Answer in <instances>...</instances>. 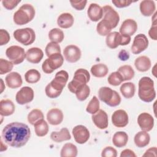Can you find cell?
<instances>
[{
  "label": "cell",
  "mask_w": 157,
  "mask_h": 157,
  "mask_svg": "<svg viewBox=\"0 0 157 157\" xmlns=\"http://www.w3.org/2000/svg\"><path fill=\"white\" fill-rule=\"evenodd\" d=\"M30 136L31 131L27 124L12 122L3 128L1 139L4 143L12 147L20 148L26 144Z\"/></svg>",
  "instance_id": "6da1fadb"
},
{
  "label": "cell",
  "mask_w": 157,
  "mask_h": 157,
  "mask_svg": "<svg viewBox=\"0 0 157 157\" xmlns=\"http://www.w3.org/2000/svg\"><path fill=\"white\" fill-rule=\"evenodd\" d=\"M68 78L69 74L67 71L61 70L56 72L55 78L45 86L46 95L52 99L58 98L62 93Z\"/></svg>",
  "instance_id": "7a4b0ae2"
},
{
  "label": "cell",
  "mask_w": 157,
  "mask_h": 157,
  "mask_svg": "<svg viewBox=\"0 0 157 157\" xmlns=\"http://www.w3.org/2000/svg\"><path fill=\"white\" fill-rule=\"evenodd\" d=\"M138 96L140 99L145 102H150L156 98L154 82L149 77H143L139 81Z\"/></svg>",
  "instance_id": "3957f363"
},
{
  "label": "cell",
  "mask_w": 157,
  "mask_h": 157,
  "mask_svg": "<svg viewBox=\"0 0 157 157\" xmlns=\"http://www.w3.org/2000/svg\"><path fill=\"white\" fill-rule=\"evenodd\" d=\"M35 13V9L31 4H25L14 13L13 20L17 25H26L33 20Z\"/></svg>",
  "instance_id": "277c9868"
},
{
  "label": "cell",
  "mask_w": 157,
  "mask_h": 157,
  "mask_svg": "<svg viewBox=\"0 0 157 157\" xmlns=\"http://www.w3.org/2000/svg\"><path fill=\"white\" fill-rule=\"evenodd\" d=\"M90 75L86 69H78L75 72L73 79L68 83L67 88L71 93L75 94L82 86L90 81Z\"/></svg>",
  "instance_id": "5b68a950"
},
{
  "label": "cell",
  "mask_w": 157,
  "mask_h": 157,
  "mask_svg": "<svg viewBox=\"0 0 157 157\" xmlns=\"http://www.w3.org/2000/svg\"><path fill=\"white\" fill-rule=\"evenodd\" d=\"M99 99L110 107H116L121 102L119 93L107 86L101 87L98 90Z\"/></svg>",
  "instance_id": "8992f818"
},
{
  "label": "cell",
  "mask_w": 157,
  "mask_h": 157,
  "mask_svg": "<svg viewBox=\"0 0 157 157\" xmlns=\"http://www.w3.org/2000/svg\"><path fill=\"white\" fill-rule=\"evenodd\" d=\"M131 42V36L121 34L118 32L110 33L105 39V43L108 47L112 49L117 48L119 45H126Z\"/></svg>",
  "instance_id": "52a82bcc"
},
{
  "label": "cell",
  "mask_w": 157,
  "mask_h": 157,
  "mask_svg": "<svg viewBox=\"0 0 157 157\" xmlns=\"http://www.w3.org/2000/svg\"><path fill=\"white\" fill-rule=\"evenodd\" d=\"M13 36L17 41L26 46L32 44L36 39L35 32L31 28L17 29L13 32Z\"/></svg>",
  "instance_id": "ba28073f"
},
{
  "label": "cell",
  "mask_w": 157,
  "mask_h": 157,
  "mask_svg": "<svg viewBox=\"0 0 157 157\" xmlns=\"http://www.w3.org/2000/svg\"><path fill=\"white\" fill-rule=\"evenodd\" d=\"M64 58L61 53H57L50 55L42 64V69L46 74H51L59 68L63 64Z\"/></svg>",
  "instance_id": "9c48e42d"
},
{
  "label": "cell",
  "mask_w": 157,
  "mask_h": 157,
  "mask_svg": "<svg viewBox=\"0 0 157 157\" xmlns=\"http://www.w3.org/2000/svg\"><path fill=\"white\" fill-rule=\"evenodd\" d=\"M6 55L9 60L15 65L23 62L26 58L25 49L18 45H12L9 47L6 51Z\"/></svg>",
  "instance_id": "30bf717a"
},
{
  "label": "cell",
  "mask_w": 157,
  "mask_h": 157,
  "mask_svg": "<svg viewBox=\"0 0 157 157\" xmlns=\"http://www.w3.org/2000/svg\"><path fill=\"white\" fill-rule=\"evenodd\" d=\"M148 40L144 34H139L135 36L131 45V52L137 55L145 50L148 46Z\"/></svg>",
  "instance_id": "8fae6325"
},
{
  "label": "cell",
  "mask_w": 157,
  "mask_h": 157,
  "mask_svg": "<svg viewBox=\"0 0 157 157\" xmlns=\"http://www.w3.org/2000/svg\"><path fill=\"white\" fill-rule=\"evenodd\" d=\"M102 8L103 19L109 23L112 28H115L120 21V16L118 12L110 6L106 5Z\"/></svg>",
  "instance_id": "7c38bea8"
},
{
  "label": "cell",
  "mask_w": 157,
  "mask_h": 157,
  "mask_svg": "<svg viewBox=\"0 0 157 157\" xmlns=\"http://www.w3.org/2000/svg\"><path fill=\"white\" fill-rule=\"evenodd\" d=\"M34 91L29 86L22 87L16 94L15 100L20 105H25L31 102L34 99Z\"/></svg>",
  "instance_id": "4fadbf2b"
},
{
  "label": "cell",
  "mask_w": 157,
  "mask_h": 157,
  "mask_svg": "<svg viewBox=\"0 0 157 157\" xmlns=\"http://www.w3.org/2000/svg\"><path fill=\"white\" fill-rule=\"evenodd\" d=\"M75 141L79 144L86 143L90 136V131L87 128L83 125H77L72 131Z\"/></svg>",
  "instance_id": "5bb4252c"
},
{
  "label": "cell",
  "mask_w": 157,
  "mask_h": 157,
  "mask_svg": "<svg viewBox=\"0 0 157 157\" xmlns=\"http://www.w3.org/2000/svg\"><path fill=\"white\" fill-rule=\"evenodd\" d=\"M63 55L66 60L69 63H75L78 61L82 55L80 49L75 45H69L63 50Z\"/></svg>",
  "instance_id": "9a60e30c"
},
{
  "label": "cell",
  "mask_w": 157,
  "mask_h": 157,
  "mask_svg": "<svg viewBox=\"0 0 157 157\" xmlns=\"http://www.w3.org/2000/svg\"><path fill=\"white\" fill-rule=\"evenodd\" d=\"M111 120L112 124L117 128L125 127L129 121L127 112L122 109L115 110L112 115Z\"/></svg>",
  "instance_id": "2e32d148"
},
{
  "label": "cell",
  "mask_w": 157,
  "mask_h": 157,
  "mask_svg": "<svg viewBox=\"0 0 157 157\" xmlns=\"http://www.w3.org/2000/svg\"><path fill=\"white\" fill-rule=\"evenodd\" d=\"M137 123L142 131L148 132L154 126V118L150 113L143 112L138 116Z\"/></svg>",
  "instance_id": "e0dca14e"
},
{
  "label": "cell",
  "mask_w": 157,
  "mask_h": 157,
  "mask_svg": "<svg viewBox=\"0 0 157 157\" xmlns=\"http://www.w3.org/2000/svg\"><path fill=\"white\" fill-rule=\"evenodd\" d=\"M91 119L94 125L100 129H105L108 127V115L107 113L102 109H99L96 113L93 114L91 117Z\"/></svg>",
  "instance_id": "ac0fdd59"
},
{
  "label": "cell",
  "mask_w": 157,
  "mask_h": 157,
  "mask_svg": "<svg viewBox=\"0 0 157 157\" xmlns=\"http://www.w3.org/2000/svg\"><path fill=\"white\" fill-rule=\"evenodd\" d=\"M137 29V24L133 19L128 18L125 20L120 28V33L121 34L131 36L136 32Z\"/></svg>",
  "instance_id": "d6986e66"
},
{
  "label": "cell",
  "mask_w": 157,
  "mask_h": 157,
  "mask_svg": "<svg viewBox=\"0 0 157 157\" xmlns=\"http://www.w3.org/2000/svg\"><path fill=\"white\" fill-rule=\"evenodd\" d=\"M63 112L58 108L52 109L47 113V120L52 125L56 126L59 124L63 121Z\"/></svg>",
  "instance_id": "ffe728a7"
},
{
  "label": "cell",
  "mask_w": 157,
  "mask_h": 157,
  "mask_svg": "<svg viewBox=\"0 0 157 157\" xmlns=\"http://www.w3.org/2000/svg\"><path fill=\"white\" fill-rule=\"evenodd\" d=\"M44 57V52L40 48L32 47L28 49L26 53V59L28 61L33 64L39 63Z\"/></svg>",
  "instance_id": "44dd1931"
},
{
  "label": "cell",
  "mask_w": 157,
  "mask_h": 157,
  "mask_svg": "<svg viewBox=\"0 0 157 157\" xmlns=\"http://www.w3.org/2000/svg\"><path fill=\"white\" fill-rule=\"evenodd\" d=\"M5 80L7 86L12 89L19 88L23 83L21 76L17 72H12L8 74L5 78Z\"/></svg>",
  "instance_id": "7402d4cb"
},
{
  "label": "cell",
  "mask_w": 157,
  "mask_h": 157,
  "mask_svg": "<svg viewBox=\"0 0 157 157\" xmlns=\"http://www.w3.org/2000/svg\"><path fill=\"white\" fill-rule=\"evenodd\" d=\"M87 14L92 21H98L103 17L102 8L96 3H91L87 10Z\"/></svg>",
  "instance_id": "603a6c76"
},
{
  "label": "cell",
  "mask_w": 157,
  "mask_h": 157,
  "mask_svg": "<svg viewBox=\"0 0 157 157\" xmlns=\"http://www.w3.org/2000/svg\"><path fill=\"white\" fill-rule=\"evenodd\" d=\"M15 109L13 102L10 99H2L0 101V114L2 117L12 115Z\"/></svg>",
  "instance_id": "cb8c5ba5"
},
{
  "label": "cell",
  "mask_w": 157,
  "mask_h": 157,
  "mask_svg": "<svg viewBox=\"0 0 157 157\" xmlns=\"http://www.w3.org/2000/svg\"><path fill=\"white\" fill-rule=\"evenodd\" d=\"M74 22V18L70 13L65 12L60 14L57 19V24L59 27L64 29L71 28Z\"/></svg>",
  "instance_id": "d4e9b609"
},
{
  "label": "cell",
  "mask_w": 157,
  "mask_h": 157,
  "mask_svg": "<svg viewBox=\"0 0 157 157\" xmlns=\"http://www.w3.org/2000/svg\"><path fill=\"white\" fill-rule=\"evenodd\" d=\"M139 9L141 13L144 16L150 17L155 12L156 5L153 1L144 0L140 2Z\"/></svg>",
  "instance_id": "484cf974"
},
{
  "label": "cell",
  "mask_w": 157,
  "mask_h": 157,
  "mask_svg": "<svg viewBox=\"0 0 157 157\" xmlns=\"http://www.w3.org/2000/svg\"><path fill=\"white\" fill-rule=\"evenodd\" d=\"M50 138L55 142H61L70 140L71 136L68 129L63 128L59 131H53L50 134Z\"/></svg>",
  "instance_id": "4316f807"
},
{
  "label": "cell",
  "mask_w": 157,
  "mask_h": 157,
  "mask_svg": "<svg viewBox=\"0 0 157 157\" xmlns=\"http://www.w3.org/2000/svg\"><path fill=\"white\" fill-rule=\"evenodd\" d=\"M150 140V136L149 134L144 131L138 132L134 136V141L136 145L139 148H143L147 146Z\"/></svg>",
  "instance_id": "83f0119b"
},
{
  "label": "cell",
  "mask_w": 157,
  "mask_h": 157,
  "mask_svg": "<svg viewBox=\"0 0 157 157\" xmlns=\"http://www.w3.org/2000/svg\"><path fill=\"white\" fill-rule=\"evenodd\" d=\"M134 66L137 71L146 72L151 67V61L147 56H140L135 59Z\"/></svg>",
  "instance_id": "f1b7e54d"
},
{
  "label": "cell",
  "mask_w": 157,
  "mask_h": 157,
  "mask_svg": "<svg viewBox=\"0 0 157 157\" xmlns=\"http://www.w3.org/2000/svg\"><path fill=\"white\" fill-rule=\"evenodd\" d=\"M128 141V136L124 131L116 132L112 137L113 144L118 147L121 148L124 147Z\"/></svg>",
  "instance_id": "f546056e"
},
{
  "label": "cell",
  "mask_w": 157,
  "mask_h": 157,
  "mask_svg": "<svg viewBox=\"0 0 157 157\" xmlns=\"http://www.w3.org/2000/svg\"><path fill=\"white\" fill-rule=\"evenodd\" d=\"M90 71L94 77L102 78L107 75L109 72V69L105 64L99 63L92 66Z\"/></svg>",
  "instance_id": "4dcf8cb0"
},
{
  "label": "cell",
  "mask_w": 157,
  "mask_h": 157,
  "mask_svg": "<svg viewBox=\"0 0 157 157\" xmlns=\"http://www.w3.org/2000/svg\"><path fill=\"white\" fill-rule=\"evenodd\" d=\"M78 150L77 147L72 143L65 144L60 152L61 157H75L77 156Z\"/></svg>",
  "instance_id": "1f68e13d"
},
{
  "label": "cell",
  "mask_w": 157,
  "mask_h": 157,
  "mask_svg": "<svg viewBox=\"0 0 157 157\" xmlns=\"http://www.w3.org/2000/svg\"><path fill=\"white\" fill-rule=\"evenodd\" d=\"M120 90L123 97L126 99H130L134 96L136 86L132 82H126L121 85Z\"/></svg>",
  "instance_id": "d6a6232c"
},
{
  "label": "cell",
  "mask_w": 157,
  "mask_h": 157,
  "mask_svg": "<svg viewBox=\"0 0 157 157\" xmlns=\"http://www.w3.org/2000/svg\"><path fill=\"white\" fill-rule=\"evenodd\" d=\"M34 131L38 137H44L48 134L49 128L48 123L44 119L37 121L34 124Z\"/></svg>",
  "instance_id": "836d02e7"
},
{
  "label": "cell",
  "mask_w": 157,
  "mask_h": 157,
  "mask_svg": "<svg viewBox=\"0 0 157 157\" xmlns=\"http://www.w3.org/2000/svg\"><path fill=\"white\" fill-rule=\"evenodd\" d=\"M123 77L124 81L131 80L135 74L132 67L129 65H123L120 66L117 71Z\"/></svg>",
  "instance_id": "e575fe53"
},
{
  "label": "cell",
  "mask_w": 157,
  "mask_h": 157,
  "mask_svg": "<svg viewBox=\"0 0 157 157\" xmlns=\"http://www.w3.org/2000/svg\"><path fill=\"white\" fill-rule=\"evenodd\" d=\"M48 38L51 40V42L58 44L63 40L64 38V34L61 29L58 28H55L52 29L49 31Z\"/></svg>",
  "instance_id": "d590c367"
},
{
  "label": "cell",
  "mask_w": 157,
  "mask_h": 157,
  "mask_svg": "<svg viewBox=\"0 0 157 157\" xmlns=\"http://www.w3.org/2000/svg\"><path fill=\"white\" fill-rule=\"evenodd\" d=\"M112 29L109 23L104 20L100 21L96 26L97 33L102 36H107L110 33Z\"/></svg>",
  "instance_id": "8d00e7d4"
},
{
  "label": "cell",
  "mask_w": 157,
  "mask_h": 157,
  "mask_svg": "<svg viewBox=\"0 0 157 157\" xmlns=\"http://www.w3.org/2000/svg\"><path fill=\"white\" fill-rule=\"evenodd\" d=\"M40 73L36 69L28 70L25 74V79L29 83H36L40 79Z\"/></svg>",
  "instance_id": "74e56055"
},
{
  "label": "cell",
  "mask_w": 157,
  "mask_h": 157,
  "mask_svg": "<svg viewBox=\"0 0 157 157\" xmlns=\"http://www.w3.org/2000/svg\"><path fill=\"white\" fill-rule=\"evenodd\" d=\"M44 114L42 112L37 109H35L32 110L28 115L27 119L28 122L34 125L37 121L44 119Z\"/></svg>",
  "instance_id": "f35d334b"
},
{
  "label": "cell",
  "mask_w": 157,
  "mask_h": 157,
  "mask_svg": "<svg viewBox=\"0 0 157 157\" xmlns=\"http://www.w3.org/2000/svg\"><path fill=\"white\" fill-rule=\"evenodd\" d=\"M99 107L100 104L99 99L96 96H94L87 105L86 110L88 113L93 115L99 110Z\"/></svg>",
  "instance_id": "ab89813d"
},
{
  "label": "cell",
  "mask_w": 157,
  "mask_h": 157,
  "mask_svg": "<svg viewBox=\"0 0 157 157\" xmlns=\"http://www.w3.org/2000/svg\"><path fill=\"white\" fill-rule=\"evenodd\" d=\"M124 81L121 75L118 72H112L108 77L107 82L112 86H118Z\"/></svg>",
  "instance_id": "60d3db41"
},
{
  "label": "cell",
  "mask_w": 157,
  "mask_h": 157,
  "mask_svg": "<svg viewBox=\"0 0 157 157\" xmlns=\"http://www.w3.org/2000/svg\"><path fill=\"white\" fill-rule=\"evenodd\" d=\"M90 93V88L87 84L82 86L76 93L75 96L78 101H83L87 99Z\"/></svg>",
  "instance_id": "b9f144b4"
},
{
  "label": "cell",
  "mask_w": 157,
  "mask_h": 157,
  "mask_svg": "<svg viewBox=\"0 0 157 157\" xmlns=\"http://www.w3.org/2000/svg\"><path fill=\"white\" fill-rule=\"evenodd\" d=\"M45 52L46 55L49 57L50 55L55 53H61V47L58 43L50 42L47 44L45 47Z\"/></svg>",
  "instance_id": "7bdbcfd3"
},
{
  "label": "cell",
  "mask_w": 157,
  "mask_h": 157,
  "mask_svg": "<svg viewBox=\"0 0 157 157\" xmlns=\"http://www.w3.org/2000/svg\"><path fill=\"white\" fill-rule=\"evenodd\" d=\"M13 67V64L10 61L3 58L0 59V74L4 75L10 72Z\"/></svg>",
  "instance_id": "ee69618b"
},
{
  "label": "cell",
  "mask_w": 157,
  "mask_h": 157,
  "mask_svg": "<svg viewBox=\"0 0 157 157\" xmlns=\"http://www.w3.org/2000/svg\"><path fill=\"white\" fill-rule=\"evenodd\" d=\"M156 12L153 14V17H152V25L148 31L149 36L151 39L154 40H157L156 37Z\"/></svg>",
  "instance_id": "f6af8a7d"
},
{
  "label": "cell",
  "mask_w": 157,
  "mask_h": 157,
  "mask_svg": "<svg viewBox=\"0 0 157 157\" xmlns=\"http://www.w3.org/2000/svg\"><path fill=\"white\" fill-rule=\"evenodd\" d=\"M101 156L102 157H116L117 156V151L113 147L108 146L102 150Z\"/></svg>",
  "instance_id": "bcb514c9"
},
{
  "label": "cell",
  "mask_w": 157,
  "mask_h": 157,
  "mask_svg": "<svg viewBox=\"0 0 157 157\" xmlns=\"http://www.w3.org/2000/svg\"><path fill=\"white\" fill-rule=\"evenodd\" d=\"M20 2V0H3L2 1V4L6 9L12 10L16 7Z\"/></svg>",
  "instance_id": "7dc6e473"
},
{
  "label": "cell",
  "mask_w": 157,
  "mask_h": 157,
  "mask_svg": "<svg viewBox=\"0 0 157 157\" xmlns=\"http://www.w3.org/2000/svg\"><path fill=\"white\" fill-rule=\"evenodd\" d=\"M10 39V35L9 33L4 29H0V45L2 46L4 45L7 44Z\"/></svg>",
  "instance_id": "c3c4849f"
},
{
  "label": "cell",
  "mask_w": 157,
  "mask_h": 157,
  "mask_svg": "<svg viewBox=\"0 0 157 157\" xmlns=\"http://www.w3.org/2000/svg\"><path fill=\"white\" fill-rule=\"evenodd\" d=\"M72 7L77 10H82L85 9L87 3L86 1H70Z\"/></svg>",
  "instance_id": "681fc988"
},
{
  "label": "cell",
  "mask_w": 157,
  "mask_h": 157,
  "mask_svg": "<svg viewBox=\"0 0 157 157\" xmlns=\"http://www.w3.org/2000/svg\"><path fill=\"white\" fill-rule=\"evenodd\" d=\"M112 2L115 7L118 8H123L128 7L129 5H131L132 1L128 0H112Z\"/></svg>",
  "instance_id": "f907efd6"
},
{
  "label": "cell",
  "mask_w": 157,
  "mask_h": 157,
  "mask_svg": "<svg viewBox=\"0 0 157 157\" xmlns=\"http://www.w3.org/2000/svg\"><path fill=\"white\" fill-rule=\"evenodd\" d=\"M120 157H136V155L130 149H124L121 152Z\"/></svg>",
  "instance_id": "816d5d0a"
},
{
  "label": "cell",
  "mask_w": 157,
  "mask_h": 157,
  "mask_svg": "<svg viewBox=\"0 0 157 157\" xmlns=\"http://www.w3.org/2000/svg\"><path fill=\"white\" fill-rule=\"evenodd\" d=\"M157 148L156 147H153L148 148L146 150L145 153L143 155V156H156Z\"/></svg>",
  "instance_id": "f5cc1de1"
},
{
  "label": "cell",
  "mask_w": 157,
  "mask_h": 157,
  "mask_svg": "<svg viewBox=\"0 0 157 157\" xmlns=\"http://www.w3.org/2000/svg\"><path fill=\"white\" fill-rule=\"evenodd\" d=\"M118 58L121 61H126L129 58V54L125 50H121L118 55Z\"/></svg>",
  "instance_id": "db71d44e"
},
{
  "label": "cell",
  "mask_w": 157,
  "mask_h": 157,
  "mask_svg": "<svg viewBox=\"0 0 157 157\" xmlns=\"http://www.w3.org/2000/svg\"><path fill=\"white\" fill-rule=\"evenodd\" d=\"M4 141L2 140V139H1V151H6L7 149V146L5 144L6 143L4 144Z\"/></svg>",
  "instance_id": "11a10c76"
},
{
  "label": "cell",
  "mask_w": 157,
  "mask_h": 157,
  "mask_svg": "<svg viewBox=\"0 0 157 157\" xmlns=\"http://www.w3.org/2000/svg\"><path fill=\"white\" fill-rule=\"evenodd\" d=\"M1 91H0V93H2L3 92V91L4 90V89L6 88V87H5V85L4 84V82H3V80H2V78L1 79Z\"/></svg>",
  "instance_id": "9f6ffc18"
}]
</instances>
